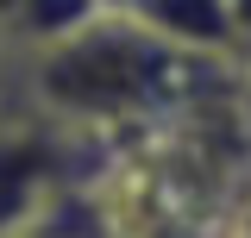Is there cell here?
<instances>
[{
	"label": "cell",
	"instance_id": "6",
	"mask_svg": "<svg viewBox=\"0 0 251 238\" xmlns=\"http://www.w3.org/2000/svg\"><path fill=\"white\" fill-rule=\"evenodd\" d=\"M232 31H239V57H251V0H232Z\"/></svg>",
	"mask_w": 251,
	"mask_h": 238
},
{
	"label": "cell",
	"instance_id": "5",
	"mask_svg": "<svg viewBox=\"0 0 251 238\" xmlns=\"http://www.w3.org/2000/svg\"><path fill=\"white\" fill-rule=\"evenodd\" d=\"M31 238H107L100 232V213H94V201H88V182H82L75 194H63L57 207H50V219Z\"/></svg>",
	"mask_w": 251,
	"mask_h": 238
},
{
	"label": "cell",
	"instance_id": "4",
	"mask_svg": "<svg viewBox=\"0 0 251 238\" xmlns=\"http://www.w3.org/2000/svg\"><path fill=\"white\" fill-rule=\"evenodd\" d=\"M113 0H13L6 6V57H31V50H44V44H57L69 31H82L94 13H107Z\"/></svg>",
	"mask_w": 251,
	"mask_h": 238
},
{
	"label": "cell",
	"instance_id": "1",
	"mask_svg": "<svg viewBox=\"0 0 251 238\" xmlns=\"http://www.w3.org/2000/svg\"><path fill=\"white\" fill-rule=\"evenodd\" d=\"M6 69H13V94L31 113L57 119L75 138L120 144L132 132L170 119L176 107H188L201 88H214L232 69V57H188L176 44H163L157 31H145L113 0L82 31H69Z\"/></svg>",
	"mask_w": 251,
	"mask_h": 238
},
{
	"label": "cell",
	"instance_id": "3",
	"mask_svg": "<svg viewBox=\"0 0 251 238\" xmlns=\"http://www.w3.org/2000/svg\"><path fill=\"white\" fill-rule=\"evenodd\" d=\"M145 31L176 44L188 57H232L239 63V31H232V0H120Z\"/></svg>",
	"mask_w": 251,
	"mask_h": 238
},
{
	"label": "cell",
	"instance_id": "9",
	"mask_svg": "<svg viewBox=\"0 0 251 238\" xmlns=\"http://www.w3.org/2000/svg\"><path fill=\"white\" fill-rule=\"evenodd\" d=\"M0 63H6V31H0Z\"/></svg>",
	"mask_w": 251,
	"mask_h": 238
},
{
	"label": "cell",
	"instance_id": "7",
	"mask_svg": "<svg viewBox=\"0 0 251 238\" xmlns=\"http://www.w3.org/2000/svg\"><path fill=\"white\" fill-rule=\"evenodd\" d=\"M13 100H19V94H13V69L0 63V125H6V113H13Z\"/></svg>",
	"mask_w": 251,
	"mask_h": 238
},
{
	"label": "cell",
	"instance_id": "8",
	"mask_svg": "<svg viewBox=\"0 0 251 238\" xmlns=\"http://www.w3.org/2000/svg\"><path fill=\"white\" fill-rule=\"evenodd\" d=\"M226 238H251V194H245V207L232 213V232H226Z\"/></svg>",
	"mask_w": 251,
	"mask_h": 238
},
{
	"label": "cell",
	"instance_id": "2",
	"mask_svg": "<svg viewBox=\"0 0 251 238\" xmlns=\"http://www.w3.org/2000/svg\"><path fill=\"white\" fill-rule=\"evenodd\" d=\"M82 144L94 138H75L57 119L13 100V113L0 125V238H31L63 194H75L88 182Z\"/></svg>",
	"mask_w": 251,
	"mask_h": 238
}]
</instances>
